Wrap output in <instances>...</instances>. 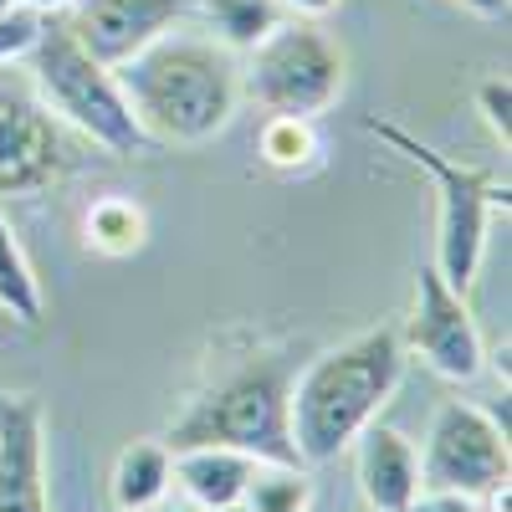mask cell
<instances>
[{
    "label": "cell",
    "mask_w": 512,
    "mask_h": 512,
    "mask_svg": "<svg viewBox=\"0 0 512 512\" xmlns=\"http://www.w3.org/2000/svg\"><path fill=\"white\" fill-rule=\"evenodd\" d=\"M400 344H405V354H420L441 379H456V384L477 379L487 369V344L472 318V303L431 262L415 277V308H410Z\"/></svg>",
    "instance_id": "9c48e42d"
},
{
    "label": "cell",
    "mask_w": 512,
    "mask_h": 512,
    "mask_svg": "<svg viewBox=\"0 0 512 512\" xmlns=\"http://www.w3.org/2000/svg\"><path fill=\"white\" fill-rule=\"evenodd\" d=\"M113 72L149 144H210L241 108V57L205 31L175 26Z\"/></svg>",
    "instance_id": "6da1fadb"
},
{
    "label": "cell",
    "mask_w": 512,
    "mask_h": 512,
    "mask_svg": "<svg viewBox=\"0 0 512 512\" xmlns=\"http://www.w3.org/2000/svg\"><path fill=\"white\" fill-rule=\"evenodd\" d=\"M77 134L41 103L26 62L0 67V195H41L77 169Z\"/></svg>",
    "instance_id": "52a82bcc"
},
{
    "label": "cell",
    "mask_w": 512,
    "mask_h": 512,
    "mask_svg": "<svg viewBox=\"0 0 512 512\" xmlns=\"http://www.w3.org/2000/svg\"><path fill=\"white\" fill-rule=\"evenodd\" d=\"M0 512H52L47 502V420L31 395L0 390Z\"/></svg>",
    "instance_id": "8fae6325"
},
{
    "label": "cell",
    "mask_w": 512,
    "mask_h": 512,
    "mask_svg": "<svg viewBox=\"0 0 512 512\" xmlns=\"http://www.w3.org/2000/svg\"><path fill=\"white\" fill-rule=\"evenodd\" d=\"M246 512H308L313 507V477L303 461H256V472L241 492Z\"/></svg>",
    "instance_id": "e0dca14e"
},
{
    "label": "cell",
    "mask_w": 512,
    "mask_h": 512,
    "mask_svg": "<svg viewBox=\"0 0 512 512\" xmlns=\"http://www.w3.org/2000/svg\"><path fill=\"white\" fill-rule=\"evenodd\" d=\"M256 154L262 164L282 169V175H303L318 164V134L313 118H287V113H267L262 134H256Z\"/></svg>",
    "instance_id": "d6986e66"
},
{
    "label": "cell",
    "mask_w": 512,
    "mask_h": 512,
    "mask_svg": "<svg viewBox=\"0 0 512 512\" xmlns=\"http://www.w3.org/2000/svg\"><path fill=\"white\" fill-rule=\"evenodd\" d=\"M405 379V344L395 328H369L338 349H323L303 374H292V441L303 466L338 461L354 436L395 400Z\"/></svg>",
    "instance_id": "7a4b0ae2"
},
{
    "label": "cell",
    "mask_w": 512,
    "mask_h": 512,
    "mask_svg": "<svg viewBox=\"0 0 512 512\" xmlns=\"http://www.w3.org/2000/svg\"><path fill=\"white\" fill-rule=\"evenodd\" d=\"M456 6L477 11V16H507V0H456Z\"/></svg>",
    "instance_id": "d4e9b609"
},
{
    "label": "cell",
    "mask_w": 512,
    "mask_h": 512,
    "mask_svg": "<svg viewBox=\"0 0 512 512\" xmlns=\"http://www.w3.org/2000/svg\"><path fill=\"white\" fill-rule=\"evenodd\" d=\"M82 236H88V246L98 256H134L149 241V216H144L139 200L103 195V200L88 205V216H82Z\"/></svg>",
    "instance_id": "2e32d148"
},
{
    "label": "cell",
    "mask_w": 512,
    "mask_h": 512,
    "mask_svg": "<svg viewBox=\"0 0 512 512\" xmlns=\"http://www.w3.org/2000/svg\"><path fill=\"white\" fill-rule=\"evenodd\" d=\"M354 477L374 512H400L420 492V456L395 425L369 420L354 436Z\"/></svg>",
    "instance_id": "7c38bea8"
},
{
    "label": "cell",
    "mask_w": 512,
    "mask_h": 512,
    "mask_svg": "<svg viewBox=\"0 0 512 512\" xmlns=\"http://www.w3.org/2000/svg\"><path fill=\"white\" fill-rule=\"evenodd\" d=\"M400 512H482L477 497H466V492H441V487H420Z\"/></svg>",
    "instance_id": "7402d4cb"
},
{
    "label": "cell",
    "mask_w": 512,
    "mask_h": 512,
    "mask_svg": "<svg viewBox=\"0 0 512 512\" xmlns=\"http://www.w3.org/2000/svg\"><path fill=\"white\" fill-rule=\"evenodd\" d=\"M26 72H31V88L47 103L77 139L98 144L103 154H118V159H134L144 149H154L144 139V128L134 118L123 98V82L113 67H103L82 41L67 31L62 16H41V31L31 41V52L21 57Z\"/></svg>",
    "instance_id": "277c9868"
},
{
    "label": "cell",
    "mask_w": 512,
    "mask_h": 512,
    "mask_svg": "<svg viewBox=\"0 0 512 512\" xmlns=\"http://www.w3.org/2000/svg\"><path fill=\"white\" fill-rule=\"evenodd\" d=\"M195 16H205L210 36H216L221 47L246 57L287 11H282V0H195Z\"/></svg>",
    "instance_id": "9a60e30c"
},
{
    "label": "cell",
    "mask_w": 512,
    "mask_h": 512,
    "mask_svg": "<svg viewBox=\"0 0 512 512\" xmlns=\"http://www.w3.org/2000/svg\"><path fill=\"white\" fill-rule=\"evenodd\" d=\"M349 82V52L323 21L282 16L241 57V103L287 118H323Z\"/></svg>",
    "instance_id": "8992f818"
},
{
    "label": "cell",
    "mask_w": 512,
    "mask_h": 512,
    "mask_svg": "<svg viewBox=\"0 0 512 512\" xmlns=\"http://www.w3.org/2000/svg\"><path fill=\"white\" fill-rule=\"evenodd\" d=\"M72 0H16V11H31V16H62Z\"/></svg>",
    "instance_id": "cb8c5ba5"
},
{
    "label": "cell",
    "mask_w": 512,
    "mask_h": 512,
    "mask_svg": "<svg viewBox=\"0 0 512 512\" xmlns=\"http://www.w3.org/2000/svg\"><path fill=\"white\" fill-rule=\"evenodd\" d=\"M0 313L16 318L21 328H36L41 323V282L26 262V251L16 241V226L11 216L0 210Z\"/></svg>",
    "instance_id": "ac0fdd59"
},
{
    "label": "cell",
    "mask_w": 512,
    "mask_h": 512,
    "mask_svg": "<svg viewBox=\"0 0 512 512\" xmlns=\"http://www.w3.org/2000/svg\"><path fill=\"white\" fill-rule=\"evenodd\" d=\"M374 139H384L395 154H405L415 169H425L436 185V256L431 267L456 287V292H472L477 287V272H482V256H487V231H492V216H507V180L497 169H482V164H461V159H446L436 144L415 139L410 128L390 123V118H369L364 123Z\"/></svg>",
    "instance_id": "5b68a950"
},
{
    "label": "cell",
    "mask_w": 512,
    "mask_h": 512,
    "mask_svg": "<svg viewBox=\"0 0 512 512\" xmlns=\"http://www.w3.org/2000/svg\"><path fill=\"white\" fill-rule=\"evenodd\" d=\"M282 11L287 16H303V21H323L338 11V0H282Z\"/></svg>",
    "instance_id": "603a6c76"
},
{
    "label": "cell",
    "mask_w": 512,
    "mask_h": 512,
    "mask_svg": "<svg viewBox=\"0 0 512 512\" xmlns=\"http://www.w3.org/2000/svg\"><path fill=\"white\" fill-rule=\"evenodd\" d=\"M175 456V482L185 497H195L210 512H231L241 507V492L256 472V461L231 446H190V451H169Z\"/></svg>",
    "instance_id": "4fadbf2b"
},
{
    "label": "cell",
    "mask_w": 512,
    "mask_h": 512,
    "mask_svg": "<svg viewBox=\"0 0 512 512\" xmlns=\"http://www.w3.org/2000/svg\"><path fill=\"white\" fill-rule=\"evenodd\" d=\"M175 487V456L164 441H128L113 461L108 497L118 512H154Z\"/></svg>",
    "instance_id": "5bb4252c"
},
{
    "label": "cell",
    "mask_w": 512,
    "mask_h": 512,
    "mask_svg": "<svg viewBox=\"0 0 512 512\" xmlns=\"http://www.w3.org/2000/svg\"><path fill=\"white\" fill-rule=\"evenodd\" d=\"M292 359L282 349H246L231 364H221L200 390L185 400V410L169 420L164 446H231L251 461H303L292 441Z\"/></svg>",
    "instance_id": "3957f363"
},
{
    "label": "cell",
    "mask_w": 512,
    "mask_h": 512,
    "mask_svg": "<svg viewBox=\"0 0 512 512\" xmlns=\"http://www.w3.org/2000/svg\"><path fill=\"white\" fill-rule=\"evenodd\" d=\"M195 16V0H72L62 11L67 31L88 47L103 67H123L164 31Z\"/></svg>",
    "instance_id": "30bf717a"
},
{
    "label": "cell",
    "mask_w": 512,
    "mask_h": 512,
    "mask_svg": "<svg viewBox=\"0 0 512 512\" xmlns=\"http://www.w3.org/2000/svg\"><path fill=\"white\" fill-rule=\"evenodd\" d=\"M36 31H41V16H31V11L0 16V67H6V62H21V57L31 52Z\"/></svg>",
    "instance_id": "44dd1931"
},
{
    "label": "cell",
    "mask_w": 512,
    "mask_h": 512,
    "mask_svg": "<svg viewBox=\"0 0 512 512\" xmlns=\"http://www.w3.org/2000/svg\"><path fill=\"white\" fill-rule=\"evenodd\" d=\"M420 456V487L441 492H466V497H492L507 487L512 456H507V431L492 420V410L472 400H441L425 431Z\"/></svg>",
    "instance_id": "ba28073f"
},
{
    "label": "cell",
    "mask_w": 512,
    "mask_h": 512,
    "mask_svg": "<svg viewBox=\"0 0 512 512\" xmlns=\"http://www.w3.org/2000/svg\"><path fill=\"white\" fill-rule=\"evenodd\" d=\"M477 113L487 123V134L507 149V139H512V82H507V72H492V77L477 82Z\"/></svg>",
    "instance_id": "ffe728a7"
},
{
    "label": "cell",
    "mask_w": 512,
    "mask_h": 512,
    "mask_svg": "<svg viewBox=\"0 0 512 512\" xmlns=\"http://www.w3.org/2000/svg\"><path fill=\"white\" fill-rule=\"evenodd\" d=\"M159 512H210V507H200L195 497H185V492H180V497H164V502H159Z\"/></svg>",
    "instance_id": "484cf974"
},
{
    "label": "cell",
    "mask_w": 512,
    "mask_h": 512,
    "mask_svg": "<svg viewBox=\"0 0 512 512\" xmlns=\"http://www.w3.org/2000/svg\"><path fill=\"white\" fill-rule=\"evenodd\" d=\"M16 11V0H0V16H11Z\"/></svg>",
    "instance_id": "4316f807"
}]
</instances>
